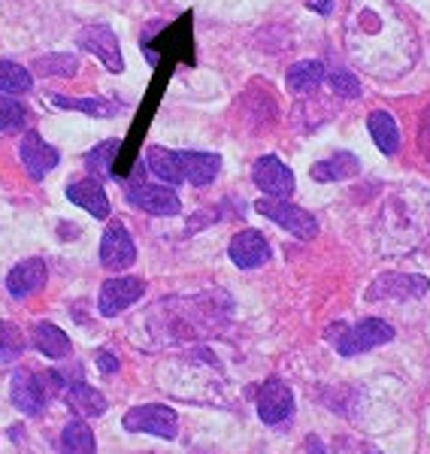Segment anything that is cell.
Here are the masks:
<instances>
[{
	"label": "cell",
	"instance_id": "cell-10",
	"mask_svg": "<svg viewBox=\"0 0 430 454\" xmlns=\"http://www.w3.org/2000/svg\"><path fill=\"white\" fill-rule=\"evenodd\" d=\"M252 179L267 197H291L294 194V173H291L276 155H264V158L254 160Z\"/></svg>",
	"mask_w": 430,
	"mask_h": 454
},
{
	"label": "cell",
	"instance_id": "cell-14",
	"mask_svg": "<svg viewBox=\"0 0 430 454\" xmlns=\"http://www.w3.org/2000/svg\"><path fill=\"white\" fill-rule=\"evenodd\" d=\"M19 155H21L25 170L31 173L34 179H43L49 170H55V167H58V152L46 140H43L36 130H27V134L21 137Z\"/></svg>",
	"mask_w": 430,
	"mask_h": 454
},
{
	"label": "cell",
	"instance_id": "cell-19",
	"mask_svg": "<svg viewBox=\"0 0 430 454\" xmlns=\"http://www.w3.org/2000/svg\"><path fill=\"white\" fill-rule=\"evenodd\" d=\"M34 346L40 355L52 357V361H61V357L70 355V336L61 331L58 325H52V321H40V325L34 327Z\"/></svg>",
	"mask_w": 430,
	"mask_h": 454
},
{
	"label": "cell",
	"instance_id": "cell-28",
	"mask_svg": "<svg viewBox=\"0 0 430 454\" xmlns=\"http://www.w3.org/2000/svg\"><path fill=\"white\" fill-rule=\"evenodd\" d=\"M327 85L333 88V94H337V98H346V100H358L361 98V79L355 76V73H348V70H333L331 76H327Z\"/></svg>",
	"mask_w": 430,
	"mask_h": 454
},
{
	"label": "cell",
	"instance_id": "cell-20",
	"mask_svg": "<svg viewBox=\"0 0 430 454\" xmlns=\"http://www.w3.org/2000/svg\"><path fill=\"white\" fill-rule=\"evenodd\" d=\"M52 104L58 109H70V113H82V115H94V119H113L119 115V104L106 98H67V94H52Z\"/></svg>",
	"mask_w": 430,
	"mask_h": 454
},
{
	"label": "cell",
	"instance_id": "cell-9",
	"mask_svg": "<svg viewBox=\"0 0 430 454\" xmlns=\"http://www.w3.org/2000/svg\"><path fill=\"white\" fill-rule=\"evenodd\" d=\"M79 49L98 55L109 73H121V70H125V58H121L119 36H115L113 27H106V25L85 27L82 36H79Z\"/></svg>",
	"mask_w": 430,
	"mask_h": 454
},
{
	"label": "cell",
	"instance_id": "cell-16",
	"mask_svg": "<svg viewBox=\"0 0 430 454\" xmlns=\"http://www.w3.org/2000/svg\"><path fill=\"white\" fill-rule=\"evenodd\" d=\"M309 173L316 182H346L361 173V158L355 152H337V155L312 164Z\"/></svg>",
	"mask_w": 430,
	"mask_h": 454
},
{
	"label": "cell",
	"instance_id": "cell-29",
	"mask_svg": "<svg viewBox=\"0 0 430 454\" xmlns=\"http://www.w3.org/2000/svg\"><path fill=\"white\" fill-rule=\"evenodd\" d=\"M21 121H25V106H21L12 94L0 91V134L16 130Z\"/></svg>",
	"mask_w": 430,
	"mask_h": 454
},
{
	"label": "cell",
	"instance_id": "cell-17",
	"mask_svg": "<svg viewBox=\"0 0 430 454\" xmlns=\"http://www.w3.org/2000/svg\"><path fill=\"white\" fill-rule=\"evenodd\" d=\"M67 200L82 207L85 212H91L94 218H106L109 215V200H106V192L100 188L98 179H79L67 185Z\"/></svg>",
	"mask_w": 430,
	"mask_h": 454
},
{
	"label": "cell",
	"instance_id": "cell-4",
	"mask_svg": "<svg viewBox=\"0 0 430 454\" xmlns=\"http://www.w3.org/2000/svg\"><path fill=\"white\" fill-rule=\"evenodd\" d=\"M254 209L264 218H270L273 224L285 227L288 233H294L297 239H312L318 233V222L312 212L301 209L297 203L285 200V197H267V200H258Z\"/></svg>",
	"mask_w": 430,
	"mask_h": 454
},
{
	"label": "cell",
	"instance_id": "cell-31",
	"mask_svg": "<svg viewBox=\"0 0 430 454\" xmlns=\"http://www.w3.org/2000/svg\"><path fill=\"white\" fill-rule=\"evenodd\" d=\"M306 449H309V454H324V445H322V439H318V436L306 439Z\"/></svg>",
	"mask_w": 430,
	"mask_h": 454
},
{
	"label": "cell",
	"instance_id": "cell-30",
	"mask_svg": "<svg viewBox=\"0 0 430 454\" xmlns=\"http://www.w3.org/2000/svg\"><path fill=\"white\" fill-rule=\"evenodd\" d=\"M98 367H100V372H115V370H119V357H113L109 351H100Z\"/></svg>",
	"mask_w": 430,
	"mask_h": 454
},
{
	"label": "cell",
	"instance_id": "cell-11",
	"mask_svg": "<svg viewBox=\"0 0 430 454\" xmlns=\"http://www.w3.org/2000/svg\"><path fill=\"white\" fill-rule=\"evenodd\" d=\"M430 288V282L425 276H415V273H385L370 285L367 300H410V297H425Z\"/></svg>",
	"mask_w": 430,
	"mask_h": 454
},
{
	"label": "cell",
	"instance_id": "cell-5",
	"mask_svg": "<svg viewBox=\"0 0 430 454\" xmlns=\"http://www.w3.org/2000/svg\"><path fill=\"white\" fill-rule=\"evenodd\" d=\"M125 427L130 430V434H152V436H161V439H176L179 419L170 406H161V403H145V406L128 409Z\"/></svg>",
	"mask_w": 430,
	"mask_h": 454
},
{
	"label": "cell",
	"instance_id": "cell-32",
	"mask_svg": "<svg viewBox=\"0 0 430 454\" xmlns=\"http://www.w3.org/2000/svg\"><path fill=\"white\" fill-rule=\"evenodd\" d=\"M364 454H382V451H364Z\"/></svg>",
	"mask_w": 430,
	"mask_h": 454
},
{
	"label": "cell",
	"instance_id": "cell-18",
	"mask_svg": "<svg viewBox=\"0 0 430 454\" xmlns=\"http://www.w3.org/2000/svg\"><path fill=\"white\" fill-rule=\"evenodd\" d=\"M64 400H67L70 412L76 415V419H94V415L106 412L104 394L94 391V387L85 385V382H73L67 391H64Z\"/></svg>",
	"mask_w": 430,
	"mask_h": 454
},
{
	"label": "cell",
	"instance_id": "cell-6",
	"mask_svg": "<svg viewBox=\"0 0 430 454\" xmlns=\"http://www.w3.org/2000/svg\"><path fill=\"white\" fill-rule=\"evenodd\" d=\"M128 200L137 209L149 212V215H176L182 209L179 194L173 192V185H152L145 179L128 182Z\"/></svg>",
	"mask_w": 430,
	"mask_h": 454
},
{
	"label": "cell",
	"instance_id": "cell-7",
	"mask_svg": "<svg viewBox=\"0 0 430 454\" xmlns=\"http://www.w3.org/2000/svg\"><path fill=\"white\" fill-rule=\"evenodd\" d=\"M143 291H145V282L137 279V276L109 279V282H104V288H100L98 309H100V315H106V318H115V315L125 312L128 306H134L137 300L143 297Z\"/></svg>",
	"mask_w": 430,
	"mask_h": 454
},
{
	"label": "cell",
	"instance_id": "cell-27",
	"mask_svg": "<svg viewBox=\"0 0 430 454\" xmlns=\"http://www.w3.org/2000/svg\"><path fill=\"white\" fill-rule=\"evenodd\" d=\"M76 67H79L76 55H46L34 64V70L40 76H73Z\"/></svg>",
	"mask_w": 430,
	"mask_h": 454
},
{
	"label": "cell",
	"instance_id": "cell-3",
	"mask_svg": "<svg viewBox=\"0 0 430 454\" xmlns=\"http://www.w3.org/2000/svg\"><path fill=\"white\" fill-rule=\"evenodd\" d=\"M327 340L337 346V351L342 357H355V355H364V351H373L385 342L395 340V327L382 318H364L361 325H337L327 331Z\"/></svg>",
	"mask_w": 430,
	"mask_h": 454
},
{
	"label": "cell",
	"instance_id": "cell-2",
	"mask_svg": "<svg viewBox=\"0 0 430 454\" xmlns=\"http://www.w3.org/2000/svg\"><path fill=\"white\" fill-rule=\"evenodd\" d=\"M61 387H64L61 372L16 370L10 382V400H12V406L21 409L25 415H40Z\"/></svg>",
	"mask_w": 430,
	"mask_h": 454
},
{
	"label": "cell",
	"instance_id": "cell-21",
	"mask_svg": "<svg viewBox=\"0 0 430 454\" xmlns=\"http://www.w3.org/2000/svg\"><path fill=\"white\" fill-rule=\"evenodd\" d=\"M367 128H370V137H373L379 152H385V155H395V152L400 149V130H397V121H395V115H391V113H385V109L370 113Z\"/></svg>",
	"mask_w": 430,
	"mask_h": 454
},
{
	"label": "cell",
	"instance_id": "cell-25",
	"mask_svg": "<svg viewBox=\"0 0 430 454\" xmlns=\"http://www.w3.org/2000/svg\"><path fill=\"white\" fill-rule=\"evenodd\" d=\"M21 351H25V336H21V331L12 321H0V367L21 357Z\"/></svg>",
	"mask_w": 430,
	"mask_h": 454
},
{
	"label": "cell",
	"instance_id": "cell-23",
	"mask_svg": "<svg viewBox=\"0 0 430 454\" xmlns=\"http://www.w3.org/2000/svg\"><path fill=\"white\" fill-rule=\"evenodd\" d=\"M61 445H64V454H98L94 434L82 419H73L67 427H64Z\"/></svg>",
	"mask_w": 430,
	"mask_h": 454
},
{
	"label": "cell",
	"instance_id": "cell-1",
	"mask_svg": "<svg viewBox=\"0 0 430 454\" xmlns=\"http://www.w3.org/2000/svg\"><path fill=\"white\" fill-rule=\"evenodd\" d=\"M145 164L149 170L164 182V185H179V182H192V185H209L222 170V155L215 152H176L152 145L145 152Z\"/></svg>",
	"mask_w": 430,
	"mask_h": 454
},
{
	"label": "cell",
	"instance_id": "cell-13",
	"mask_svg": "<svg viewBox=\"0 0 430 454\" xmlns=\"http://www.w3.org/2000/svg\"><path fill=\"white\" fill-rule=\"evenodd\" d=\"M228 254L239 270L264 267V263L270 261V243L261 231H239L237 237L231 239Z\"/></svg>",
	"mask_w": 430,
	"mask_h": 454
},
{
	"label": "cell",
	"instance_id": "cell-8",
	"mask_svg": "<svg viewBox=\"0 0 430 454\" xmlns=\"http://www.w3.org/2000/svg\"><path fill=\"white\" fill-rule=\"evenodd\" d=\"M258 415L264 424H282L294 415V391L282 379H267L258 391Z\"/></svg>",
	"mask_w": 430,
	"mask_h": 454
},
{
	"label": "cell",
	"instance_id": "cell-26",
	"mask_svg": "<svg viewBox=\"0 0 430 454\" xmlns=\"http://www.w3.org/2000/svg\"><path fill=\"white\" fill-rule=\"evenodd\" d=\"M115 152H119V140H106V143H100L98 149H91L89 152V158H85V167L94 173V176H113L115 179V173H113V158H115Z\"/></svg>",
	"mask_w": 430,
	"mask_h": 454
},
{
	"label": "cell",
	"instance_id": "cell-24",
	"mask_svg": "<svg viewBox=\"0 0 430 454\" xmlns=\"http://www.w3.org/2000/svg\"><path fill=\"white\" fill-rule=\"evenodd\" d=\"M34 88L31 70L16 61H0V91L4 94H27Z\"/></svg>",
	"mask_w": 430,
	"mask_h": 454
},
{
	"label": "cell",
	"instance_id": "cell-15",
	"mask_svg": "<svg viewBox=\"0 0 430 454\" xmlns=\"http://www.w3.org/2000/svg\"><path fill=\"white\" fill-rule=\"evenodd\" d=\"M43 285H46V261H40V258H27L16 263V267L10 270V276H6V291L16 300L31 297Z\"/></svg>",
	"mask_w": 430,
	"mask_h": 454
},
{
	"label": "cell",
	"instance_id": "cell-12",
	"mask_svg": "<svg viewBox=\"0 0 430 454\" xmlns=\"http://www.w3.org/2000/svg\"><path fill=\"white\" fill-rule=\"evenodd\" d=\"M137 261V246L125 224H109L100 239V263L106 270H128Z\"/></svg>",
	"mask_w": 430,
	"mask_h": 454
},
{
	"label": "cell",
	"instance_id": "cell-22",
	"mask_svg": "<svg viewBox=\"0 0 430 454\" xmlns=\"http://www.w3.org/2000/svg\"><path fill=\"white\" fill-rule=\"evenodd\" d=\"M324 64L322 61H301L294 67H288V91L294 94H309L324 82Z\"/></svg>",
	"mask_w": 430,
	"mask_h": 454
}]
</instances>
